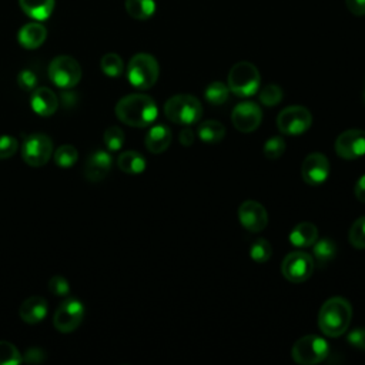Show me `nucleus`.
I'll use <instances>...</instances> for the list:
<instances>
[{
	"label": "nucleus",
	"mask_w": 365,
	"mask_h": 365,
	"mask_svg": "<svg viewBox=\"0 0 365 365\" xmlns=\"http://www.w3.org/2000/svg\"><path fill=\"white\" fill-rule=\"evenodd\" d=\"M114 111L121 123L140 128L150 125L158 114L155 101L143 93H134L120 98Z\"/></svg>",
	"instance_id": "obj_1"
},
{
	"label": "nucleus",
	"mask_w": 365,
	"mask_h": 365,
	"mask_svg": "<svg viewBox=\"0 0 365 365\" xmlns=\"http://www.w3.org/2000/svg\"><path fill=\"white\" fill-rule=\"evenodd\" d=\"M352 318V307L342 297L327 299L318 314V327L329 338L341 336L346 332Z\"/></svg>",
	"instance_id": "obj_2"
},
{
	"label": "nucleus",
	"mask_w": 365,
	"mask_h": 365,
	"mask_svg": "<svg viewBox=\"0 0 365 365\" xmlns=\"http://www.w3.org/2000/svg\"><path fill=\"white\" fill-rule=\"evenodd\" d=\"M165 117L178 125H192L202 115V106L191 94H175L164 104Z\"/></svg>",
	"instance_id": "obj_3"
},
{
	"label": "nucleus",
	"mask_w": 365,
	"mask_h": 365,
	"mask_svg": "<svg viewBox=\"0 0 365 365\" xmlns=\"http://www.w3.org/2000/svg\"><path fill=\"white\" fill-rule=\"evenodd\" d=\"M160 74V67L155 60L148 53H137L131 57L127 66V78L130 84L138 90L151 88Z\"/></svg>",
	"instance_id": "obj_4"
},
{
	"label": "nucleus",
	"mask_w": 365,
	"mask_h": 365,
	"mask_svg": "<svg viewBox=\"0 0 365 365\" xmlns=\"http://www.w3.org/2000/svg\"><path fill=\"white\" fill-rule=\"evenodd\" d=\"M261 76L258 68L250 61L235 63L228 73V88L237 97H251L259 88Z\"/></svg>",
	"instance_id": "obj_5"
},
{
	"label": "nucleus",
	"mask_w": 365,
	"mask_h": 365,
	"mask_svg": "<svg viewBox=\"0 0 365 365\" xmlns=\"http://www.w3.org/2000/svg\"><path fill=\"white\" fill-rule=\"evenodd\" d=\"M328 354V342L318 335H305L291 348V356L299 365H317L322 362Z\"/></svg>",
	"instance_id": "obj_6"
},
{
	"label": "nucleus",
	"mask_w": 365,
	"mask_h": 365,
	"mask_svg": "<svg viewBox=\"0 0 365 365\" xmlns=\"http://www.w3.org/2000/svg\"><path fill=\"white\" fill-rule=\"evenodd\" d=\"M48 77L63 90L73 88L81 80L80 63L71 56H57L48 64Z\"/></svg>",
	"instance_id": "obj_7"
},
{
	"label": "nucleus",
	"mask_w": 365,
	"mask_h": 365,
	"mask_svg": "<svg viewBox=\"0 0 365 365\" xmlns=\"http://www.w3.org/2000/svg\"><path fill=\"white\" fill-rule=\"evenodd\" d=\"M53 155V141L41 133L30 134L24 138L21 147L23 161L31 167H43Z\"/></svg>",
	"instance_id": "obj_8"
},
{
	"label": "nucleus",
	"mask_w": 365,
	"mask_h": 365,
	"mask_svg": "<svg viewBox=\"0 0 365 365\" xmlns=\"http://www.w3.org/2000/svg\"><path fill=\"white\" fill-rule=\"evenodd\" d=\"M312 124V115L302 106H288L279 111L277 127L285 135H301Z\"/></svg>",
	"instance_id": "obj_9"
},
{
	"label": "nucleus",
	"mask_w": 365,
	"mask_h": 365,
	"mask_svg": "<svg viewBox=\"0 0 365 365\" xmlns=\"http://www.w3.org/2000/svg\"><path fill=\"white\" fill-rule=\"evenodd\" d=\"M314 271V259L305 251L289 252L281 264V272L285 279L294 284L305 282L311 278Z\"/></svg>",
	"instance_id": "obj_10"
},
{
	"label": "nucleus",
	"mask_w": 365,
	"mask_h": 365,
	"mask_svg": "<svg viewBox=\"0 0 365 365\" xmlns=\"http://www.w3.org/2000/svg\"><path fill=\"white\" fill-rule=\"evenodd\" d=\"M84 318V305L77 298H66L53 315V325L57 331L68 334L76 331Z\"/></svg>",
	"instance_id": "obj_11"
},
{
	"label": "nucleus",
	"mask_w": 365,
	"mask_h": 365,
	"mask_svg": "<svg viewBox=\"0 0 365 365\" xmlns=\"http://www.w3.org/2000/svg\"><path fill=\"white\" fill-rule=\"evenodd\" d=\"M262 121L261 107L254 101L238 103L231 113V123L241 133H251L259 127Z\"/></svg>",
	"instance_id": "obj_12"
},
{
	"label": "nucleus",
	"mask_w": 365,
	"mask_h": 365,
	"mask_svg": "<svg viewBox=\"0 0 365 365\" xmlns=\"http://www.w3.org/2000/svg\"><path fill=\"white\" fill-rule=\"evenodd\" d=\"M335 153L344 160H355L365 155V131L346 130L335 140Z\"/></svg>",
	"instance_id": "obj_13"
},
{
	"label": "nucleus",
	"mask_w": 365,
	"mask_h": 365,
	"mask_svg": "<svg viewBox=\"0 0 365 365\" xmlns=\"http://www.w3.org/2000/svg\"><path fill=\"white\" fill-rule=\"evenodd\" d=\"M329 175V161L321 153H311L301 165V177L308 185H321Z\"/></svg>",
	"instance_id": "obj_14"
},
{
	"label": "nucleus",
	"mask_w": 365,
	"mask_h": 365,
	"mask_svg": "<svg viewBox=\"0 0 365 365\" xmlns=\"http://www.w3.org/2000/svg\"><path fill=\"white\" fill-rule=\"evenodd\" d=\"M238 220L245 230L259 232L268 224V212L262 204L248 200L238 207Z\"/></svg>",
	"instance_id": "obj_15"
},
{
	"label": "nucleus",
	"mask_w": 365,
	"mask_h": 365,
	"mask_svg": "<svg viewBox=\"0 0 365 365\" xmlns=\"http://www.w3.org/2000/svg\"><path fill=\"white\" fill-rule=\"evenodd\" d=\"M111 165V155L104 150H96L88 155L84 164V177L90 182H98L108 175Z\"/></svg>",
	"instance_id": "obj_16"
},
{
	"label": "nucleus",
	"mask_w": 365,
	"mask_h": 365,
	"mask_svg": "<svg viewBox=\"0 0 365 365\" xmlns=\"http://www.w3.org/2000/svg\"><path fill=\"white\" fill-rule=\"evenodd\" d=\"M31 110L40 117H50L58 107V98L56 93L48 87H38L31 91L30 97Z\"/></svg>",
	"instance_id": "obj_17"
},
{
	"label": "nucleus",
	"mask_w": 365,
	"mask_h": 365,
	"mask_svg": "<svg viewBox=\"0 0 365 365\" xmlns=\"http://www.w3.org/2000/svg\"><path fill=\"white\" fill-rule=\"evenodd\" d=\"M19 315L26 324H38L47 315V301L40 295H31L20 305Z\"/></svg>",
	"instance_id": "obj_18"
},
{
	"label": "nucleus",
	"mask_w": 365,
	"mask_h": 365,
	"mask_svg": "<svg viewBox=\"0 0 365 365\" xmlns=\"http://www.w3.org/2000/svg\"><path fill=\"white\" fill-rule=\"evenodd\" d=\"M171 140H173L171 130L164 124H155L145 134L144 144L150 153L160 154L170 147Z\"/></svg>",
	"instance_id": "obj_19"
},
{
	"label": "nucleus",
	"mask_w": 365,
	"mask_h": 365,
	"mask_svg": "<svg viewBox=\"0 0 365 365\" xmlns=\"http://www.w3.org/2000/svg\"><path fill=\"white\" fill-rule=\"evenodd\" d=\"M47 38V30L46 27L38 23V21H33V23H27L24 24L17 34V40L19 44L27 50H33L40 47Z\"/></svg>",
	"instance_id": "obj_20"
},
{
	"label": "nucleus",
	"mask_w": 365,
	"mask_h": 365,
	"mask_svg": "<svg viewBox=\"0 0 365 365\" xmlns=\"http://www.w3.org/2000/svg\"><path fill=\"white\" fill-rule=\"evenodd\" d=\"M288 238L294 247H312L314 242L318 240V228L311 222H299L291 230Z\"/></svg>",
	"instance_id": "obj_21"
},
{
	"label": "nucleus",
	"mask_w": 365,
	"mask_h": 365,
	"mask_svg": "<svg viewBox=\"0 0 365 365\" xmlns=\"http://www.w3.org/2000/svg\"><path fill=\"white\" fill-rule=\"evenodd\" d=\"M56 0H19L23 13L36 21L47 20L54 10Z\"/></svg>",
	"instance_id": "obj_22"
},
{
	"label": "nucleus",
	"mask_w": 365,
	"mask_h": 365,
	"mask_svg": "<svg viewBox=\"0 0 365 365\" xmlns=\"http://www.w3.org/2000/svg\"><path fill=\"white\" fill-rule=\"evenodd\" d=\"M118 168L125 174H141L145 170V158L134 150L123 151L117 158Z\"/></svg>",
	"instance_id": "obj_23"
},
{
	"label": "nucleus",
	"mask_w": 365,
	"mask_h": 365,
	"mask_svg": "<svg viewBox=\"0 0 365 365\" xmlns=\"http://www.w3.org/2000/svg\"><path fill=\"white\" fill-rule=\"evenodd\" d=\"M197 134H198L200 140H202L204 143L214 144L224 138L225 128L217 120H207V121L200 123V125L197 127Z\"/></svg>",
	"instance_id": "obj_24"
},
{
	"label": "nucleus",
	"mask_w": 365,
	"mask_h": 365,
	"mask_svg": "<svg viewBox=\"0 0 365 365\" xmlns=\"http://www.w3.org/2000/svg\"><path fill=\"white\" fill-rule=\"evenodd\" d=\"M125 11L135 20H147L155 11L154 0H125Z\"/></svg>",
	"instance_id": "obj_25"
},
{
	"label": "nucleus",
	"mask_w": 365,
	"mask_h": 365,
	"mask_svg": "<svg viewBox=\"0 0 365 365\" xmlns=\"http://www.w3.org/2000/svg\"><path fill=\"white\" fill-rule=\"evenodd\" d=\"M312 247H314V258L321 267L331 262L336 255V244L331 238L317 240Z\"/></svg>",
	"instance_id": "obj_26"
},
{
	"label": "nucleus",
	"mask_w": 365,
	"mask_h": 365,
	"mask_svg": "<svg viewBox=\"0 0 365 365\" xmlns=\"http://www.w3.org/2000/svg\"><path fill=\"white\" fill-rule=\"evenodd\" d=\"M204 97H205L207 103H210L212 106H221L228 100L230 88L227 84H224L221 81H212L207 86V88L204 91Z\"/></svg>",
	"instance_id": "obj_27"
},
{
	"label": "nucleus",
	"mask_w": 365,
	"mask_h": 365,
	"mask_svg": "<svg viewBox=\"0 0 365 365\" xmlns=\"http://www.w3.org/2000/svg\"><path fill=\"white\" fill-rule=\"evenodd\" d=\"M100 68L108 77H118L124 71V63L117 53H107L100 60Z\"/></svg>",
	"instance_id": "obj_28"
},
{
	"label": "nucleus",
	"mask_w": 365,
	"mask_h": 365,
	"mask_svg": "<svg viewBox=\"0 0 365 365\" xmlns=\"http://www.w3.org/2000/svg\"><path fill=\"white\" fill-rule=\"evenodd\" d=\"M54 163L61 167V168H70L73 167L76 163H77V158H78V151L74 145L71 144H63L60 145L54 154Z\"/></svg>",
	"instance_id": "obj_29"
},
{
	"label": "nucleus",
	"mask_w": 365,
	"mask_h": 365,
	"mask_svg": "<svg viewBox=\"0 0 365 365\" xmlns=\"http://www.w3.org/2000/svg\"><path fill=\"white\" fill-rule=\"evenodd\" d=\"M251 259L257 264L267 262L272 255V247L265 238H257L250 248Z\"/></svg>",
	"instance_id": "obj_30"
},
{
	"label": "nucleus",
	"mask_w": 365,
	"mask_h": 365,
	"mask_svg": "<svg viewBox=\"0 0 365 365\" xmlns=\"http://www.w3.org/2000/svg\"><path fill=\"white\" fill-rule=\"evenodd\" d=\"M103 141H104V145L110 151H118L124 145V141H125L124 131L117 125H111V127L106 128V131L103 134Z\"/></svg>",
	"instance_id": "obj_31"
},
{
	"label": "nucleus",
	"mask_w": 365,
	"mask_h": 365,
	"mask_svg": "<svg viewBox=\"0 0 365 365\" xmlns=\"http://www.w3.org/2000/svg\"><path fill=\"white\" fill-rule=\"evenodd\" d=\"M348 240L352 247L358 250H365V215L354 221L348 232Z\"/></svg>",
	"instance_id": "obj_32"
},
{
	"label": "nucleus",
	"mask_w": 365,
	"mask_h": 365,
	"mask_svg": "<svg viewBox=\"0 0 365 365\" xmlns=\"http://www.w3.org/2000/svg\"><path fill=\"white\" fill-rule=\"evenodd\" d=\"M23 361L19 349L9 341H0V365H17Z\"/></svg>",
	"instance_id": "obj_33"
},
{
	"label": "nucleus",
	"mask_w": 365,
	"mask_h": 365,
	"mask_svg": "<svg viewBox=\"0 0 365 365\" xmlns=\"http://www.w3.org/2000/svg\"><path fill=\"white\" fill-rule=\"evenodd\" d=\"M259 103L267 107H274L282 100V88L277 84H267L258 94Z\"/></svg>",
	"instance_id": "obj_34"
},
{
	"label": "nucleus",
	"mask_w": 365,
	"mask_h": 365,
	"mask_svg": "<svg viewBox=\"0 0 365 365\" xmlns=\"http://www.w3.org/2000/svg\"><path fill=\"white\" fill-rule=\"evenodd\" d=\"M285 140L279 135H272L264 143V155L268 160H277L279 158L285 151Z\"/></svg>",
	"instance_id": "obj_35"
},
{
	"label": "nucleus",
	"mask_w": 365,
	"mask_h": 365,
	"mask_svg": "<svg viewBox=\"0 0 365 365\" xmlns=\"http://www.w3.org/2000/svg\"><path fill=\"white\" fill-rule=\"evenodd\" d=\"M48 291L56 297H67L70 294V284L61 275H54L48 281Z\"/></svg>",
	"instance_id": "obj_36"
},
{
	"label": "nucleus",
	"mask_w": 365,
	"mask_h": 365,
	"mask_svg": "<svg viewBox=\"0 0 365 365\" xmlns=\"http://www.w3.org/2000/svg\"><path fill=\"white\" fill-rule=\"evenodd\" d=\"M17 148H19V143L13 135H7V134L0 135V160H6L14 155Z\"/></svg>",
	"instance_id": "obj_37"
},
{
	"label": "nucleus",
	"mask_w": 365,
	"mask_h": 365,
	"mask_svg": "<svg viewBox=\"0 0 365 365\" xmlns=\"http://www.w3.org/2000/svg\"><path fill=\"white\" fill-rule=\"evenodd\" d=\"M17 84L24 91H33L37 86V76L31 70H21L17 76Z\"/></svg>",
	"instance_id": "obj_38"
},
{
	"label": "nucleus",
	"mask_w": 365,
	"mask_h": 365,
	"mask_svg": "<svg viewBox=\"0 0 365 365\" xmlns=\"http://www.w3.org/2000/svg\"><path fill=\"white\" fill-rule=\"evenodd\" d=\"M346 341H348L352 346L365 351V328H355V329H352V331L348 334Z\"/></svg>",
	"instance_id": "obj_39"
},
{
	"label": "nucleus",
	"mask_w": 365,
	"mask_h": 365,
	"mask_svg": "<svg viewBox=\"0 0 365 365\" xmlns=\"http://www.w3.org/2000/svg\"><path fill=\"white\" fill-rule=\"evenodd\" d=\"M46 359V354H44V351H41L40 348H30V349H27V352L24 354V356H23V361L24 362H34V364H37V362H43Z\"/></svg>",
	"instance_id": "obj_40"
},
{
	"label": "nucleus",
	"mask_w": 365,
	"mask_h": 365,
	"mask_svg": "<svg viewBox=\"0 0 365 365\" xmlns=\"http://www.w3.org/2000/svg\"><path fill=\"white\" fill-rule=\"evenodd\" d=\"M345 6L354 16H365V0H345Z\"/></svg>",
	"instance_id": "obj_41"
},
{
	"label": "nucleus",
	"mask_w": 365,
	"mask_h": 365,
	"mask_svg": "<svg viewBox=\"0 0 365 365\" xmlns=\"http://www.w3.org/2000/svg\"><path fill=\"white\" fill-rule=\"evenodd\" d=\"M194 138H195L194 131H192L188 125H185V127L180 131V143H181L184 147L191 145V144L194 143Z\"/></svg>",
	"instance_id": "obj_42"
},
{
	"label": "nucleus",
	"mask_w": 365,
	"mask_h": 365,
	"mask_svg": "<svg viewBox=\"0 0 365 365\" xmlns=\"http://www.w3.org/2000/svg\"><path fill=\"white\" fill-rule=\"evenodd\" d=\"M354 192H355V197L361 202H365V174L358 178V181L355 184V188H354Z\"/></svg>",
	"instance_id": "obj_43"
},
{
	"label": "nucleus",
	"mask_w": 365,
	"mask_h": 365,
	"mask_svg": "<svg viewBox=\"0 0 365 365\" xmlns=\"http://www.w3.org/2000/svg\"><path fill=\"white\" fill-rule=\"evenodd\" d=\"M364 101H365V93H364Z\"/></svg>",
	"instance_id": "obj_44"
}]
</instances>
